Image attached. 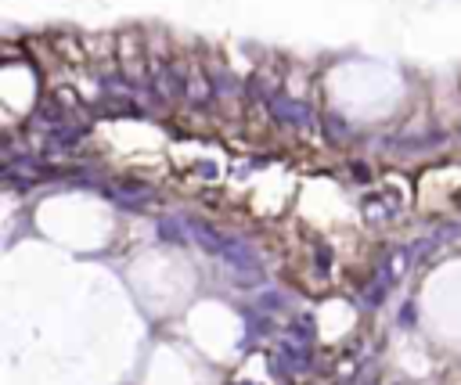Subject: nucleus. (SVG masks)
<instances>
[{
	"label": "nucleus",
	"instance_id": "f257e3e1",
	"mask_svg": "<svg viewBox=\"0 0 461 385\" xmlns=\"http://www.w3.org/2000/svg\"><path fill=\"white\" fill-rule=\"evenodd\" d=\"M220 255H224V263H227V270H231V277H234L238 284H260V281H263V267H260V260L253 255V248H249V245H241L238 238H231L227 248H224Z\"/></svg>",
	"mask_w": 461,
	"mask_h": 385
},
{
	"label": "nucleus",
	"instance_id": "f03ea898",
	"mask_svg": "<svg viewBox=\"0 0 461 385\" xmlns=\"http://www.w3.org/2000/svg\"><path fill=\"white\" fill-rule=\"evenodd\" d=\"M270 112L282 122H292V126H314V112L296 98H285V94H274L270 98Z\"/></svg>",
	"mask_w": 461,
	"mask_h": 385
},
{
	"label": "nucleus",
	"instance_id": "7ed1b4c3",
	"mask_svg": "<svg viewBox=\"0 0 461 385\" xmlns=\"http://www.w3.org/2000/svg\"><path fill=\"white\" fill-rule=\"evenodd\" d=\"M184 94H188L191 101H209L213 98V83L198 69H188V72H184Z\"/></svg>",
	"mask_w": 461,
	"mask_h": 385
},
{
	"label": "nucleus",
	"instance_id": "20e7f679",
	"mask_svg": "<svg viewBox=\"0 0 461 385\" xmlns=\"http://www.w3.org/2000/svg\"><path fill=\"white\" fill-rule=\"evenodd\" d=\"M159 231H163L166 241H188L191 223H184V220H163V223H159Z\"/></svg>",
	"mask_w": 461,
	"mask_h": 385
},
{
	"label": "nucleus",
	"instance_id": "39448f33",
	"mask_svg": "<svg viewBox=\"0 0 461 385\" xmlns=\"http://www.w3.org/2000/svg\"><path fill=\"white\" fill-rule=\"evenodd\" d=\"M289 339H292V342H306V339H310V320H306V317L296 320V328L289 332Z\"/></svg>",
	"mask_w": 461,
	"mask_h": 385
}]
</instances>
